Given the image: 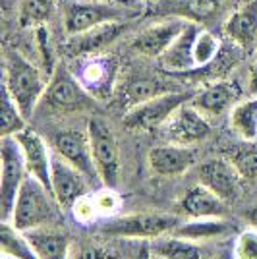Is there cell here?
<instances>
[{
	"mask_svg": "<svg viewBox=\"0 0 257 259\" xmlns=\"http://www.w3.org/2000/svg\"><path fill=\"white\" fill-rule=\"evenodd\" d=\"M225 35L244 53L257 51V0H247L225 22Z\"/></svg>",
	"mask_w": 257,
	"mask_h": 259,
	"instance_id": "cell-19",
	"label": "cell"
},
{
	"mask_svg": "<svg viewBox=\"0 0 257 259\" xmlns=\"http://www.w3.org/2000/svg\"><path fill=\"white\" fill-rule=\"evenodd\" d=\"M247 93L249 95H257V60L249 68V74H247Z\"/></svg>",
	"mask_w": 257,
	"mask_h": 259,
	"instance_id": "cell-38",
	"label": "cell"
},
{
	"mask_svg": "<svg viewBox=\"0 0 257 259\" xmlns=\"http://www.w3.org/2000/svg\"><path fill=\"white\" fill-rule=\"evenodd\" d=\"M193 93H186V91H168L157 97L143 101L136 107L128 108V112L124 114V126L132 132H151L155 128L164 126L170 116L178 110V108L190 103Z\"/></svg>",
	"mask_w": 257,
	"mask_h": 259,
	"instance_id": "cell-6",
	"label": "cell"
},
{
	"mask_svg": "<svg viewBox=\"0 0 257 259\" xmlns=\"http://www.w3.org/2000/svg\"><path fill=\"white\" fill-rule=\"evenodd\" d=\"M72 215L77 223H81V225H89V223H93L99 215V209H97V203H95V195L93 194H87L83 197H79L77 201L74 203L72 207Z\"/></svg>",
	"mask_w": 257,
	"mask_h": 259,
	"instance_id": "cell-34",
	"label": "cell"
},
{
	"mask_svg": "<svg viewBox=\"0 0 257 259\" xmlns=\"http://www.w3.org/2000/svg\"><path fill=\"white\" fill-rule=\"evenodd\" d=\"M228 159L236 166V170L242 174L244 180L257 178V143L246 141V145L236 147L228 153Z\"/></svg>",
	"mask_w": 257,
	"mask_h": 259,
	"instance_id": "cell-31",
	"label": "cell"
},
{
	"mask_svg": "<svg viewBox=\"0 0 257 259\" xmlns=\"http://www.w3.org/2000/svg\"><path fill=\"white\" fill-rule=\"evenodd\" d=\"M54 8H56V0H22L18 12L20 25L31 29L47 25L53 18Z\"/></svg>",
	"mask_w": 257,
	"mask_h": 259,
	"instance_id": "cell-29",
	"label": "cell"
},
{
	"mask_svg": "<svg viewBox=\"0 0 257 259\" xmlns=\"http://www.w3.org/2000/svg\"><path fill=\"white\" fill-rule=\"evenodd\" d=\"M25 116L12 99L10 91L2 85V138L4 136H16L25 130Z\"/></svg>",
	"mask_w": 257,
	"mask_h": 259,
	"instance_id": "cell-30",
	"label": "cell"
},
{
	"mask_svg": "<svg viewBox=\"0 0 257 259\" xmlns=\"http://www.w3.org/2000/svg\"><path fill=\"white\" fill-rule=\"evenodd\" d=\"M16 140L20 141V147L23 151V159H25V166L29 176L37 178L43 184L47 190L53 192V155L49 145L45 143V140L31 128L22 130L20 134H16Z\"/></svg>",
	"mask_w": 257,
	"mask_h": 259,
	"instance_id": "cell-16",
	"label": "cell"
},
{
	"mask_svg": "<svg viewBox=\"0 0 257 259\" xmlns=\"http://www.w3.org/2000/svg\"><path fill=\"white\" fill-rule=\"evenodd\" d=\"M232 255L234 259H257V230L247 228L238 234Z\"/></svg>",
	"mask_w": 257,
	"mask_h": 259,
	"instance_id": "cell-33",
	"label": "cell"
},
{
	"mask_svg": "<svg viewBox=\"0 0 257 259\" xmlns=\"http://www.w3.org/2000/svg\"><path fill=\"white\" fill-rule=\"evenodd\" d=\"M25 236L29 238L39 259H70L72 242H70V236L62 230L49 225V227L27 230Z\"/></svg>",
	"mask_w": 257,
	"mask_h": 259,
	"instance_id": "cell-22",
	"label": "cell"
},
{
	"mask_svg": "<svg viewBox=\"0 0 257 259\" xmlns=\"http://www.w3.org/2000/svg\"><path fill=\"white\" fill-rule=\"evenodd\" d=\"M232 230L226 219H190L188 223H180L174 234L188 238L192 242H203V240H215L223 238Z\"/></svg>",
	"mask_w": 257,
	"mask_h": 259,
	"instance_id": "cell-23",
	"label": "cell"
},
{
	"mask_svg": "<svg viewBox=\"0 0 257 259\" xmlns=\"http://www.w3.org/2000/svg\"><path fill=\"white\" fill-rule=\"evenodd\" d=\"M197 161V151L188 145L168 143V145H157L147 155L149 168L159 176L172 178L180 176L186 170H190Z\"/></svg>",
	"mask_w": 257,
	"mask_h": 259,
	"instance_id": "cell-18",
	"label": "cell"
},
{
	"mask_svg": "<svg viewBox=\"0 0 257 259\" xmlns=\"http://www.w3.org/2000/svg\"><path fill=\"white\" fill-rule=\"evenodd\" d=\"M130 259H153V253H151V246L147 244V240H141V244L138 248L132 251Z\"/></svg>",
	"mask_w": 257,
	"mask_h": 259,
	"instance_id": "cell-37",
	"label": "cell"
},
{
	"mask_svg": "<svg viewBox=\"0 0 257 259\" xmlns=\"http://www.w3.org/2000/svg\"><path fill=\"white\" fill-rule=\"evenodd\" d=\"M178 207L182 213L190 219H226L230 209L225 199H221L217 194H213L203 184L192 186L182 195Z\"/></svg>",
	"mask_w": 257,
	"mask_h": 259,
	"instance_id": "cell-21",
	"label": "cell"
},
{
	"mask_svg": "<svg viewBox=\"0 0 257 259\" xmlns=\"http://www.w3.org/2000/svg\"><path fill=\"white\" fill-rule=\"evenodd\" d=\"M95 195V203L101 217H112L120 209V195L116 194L114 188L105 186L103 190H99Z\"/></svg>",
	"mask_w": 257,
	"mask_h": 259,
	"instance_id": "cell-35",
	"label": "cell"
},
{
	"mask_svg": "<svg viewBox=\"0 0 257 259\" xmlns=\"http://www.w3.org/2000/svg\"><path fill=\"white\" fill-rule=\"evenodd\" d=\"M70 259H116L107 248L99 244H75L72 246Z\"/></svg>",
	"mask_w": 257,
	"mask_h": 259,
	"instance_id": "cell-36",
	"label": "cell"
},
{
	"mask_svg": "<svg viewBox=\"0 0 257 259\" xmlns=\"http://www.w3.org/2000/svg\"><path fill=\"white\" fill-rule=\"evenodd\" d=\"M230 128L244 141H257V95L238 101L230 110Z\"/></svg>",
	"mask_w": 257,
	"mask_h": 259,
	"instance_id": "cell-26",
	"label": "cell"
},
{
	"mask_svg": "<svg viewBox=\"0 0 257 259\" xmlns=\"http://www.w3.org/2000/svg\"><path fill=\"white\" fill-rule=\"evenodd\" d=\"M186 23H188V20L178 18V16L170 18V20H164V22L153 23L136 35V39L132 41V49L140 56L159 60L172 45V41L180 35Z\"/></svg>",
	"mask_w": 257,
	"mask_h": 259,
	"instance_id": "cell-15",
	"label": "cell"
},
{
	"mask_svg": "<svg viewBox=\"0 0 257 259\" xmlns=\"http://www.w3.org/2000/svg\"><path fill=\"white\" fill-rule=\"evenodd\" d=\"M62 25L68 35H77L108 22H122L126 10L114 0H60Z\"/></svg>",
	"mask_w": 257,
	"mask_h": 259,
	"instance_id": "cell-4",
	"label": "cell"
},
{
	"mask_svg": "<svg viewBox=\"0 0 257 259\" xmlns=\"http://www.w3.org/2000/svg\"><path fill=\"white\" fill-rule=\"evenodd\" d=\"M51 180H53L54 199H56L58 207L66 209V211H72L75 201L89 194V186L93 184L81 170H77L75 166H72L58 155H53Z\"/></svg>",
	"mask_w": 257,
	"mask_h": 259,
	"instance_id": "cell-12",
	"label": "cell"
},
{
	"mask_svg": "<svg viewBox=\"0 0 257 259\" xmlns=\"http://www.w3.org/2000/svg\"><path fill=\"white\" fill-rule=\"evenodd\" d=\"M225 0H170V12L190 22H205L221 10Z\"/></svg>",
	"mask_w": 257,
	"mask_h": 259,
	"instance_id": "cell-28",
	"label": "cell"
},
{
	"mask_svg": "<svg viewBox=\"0 0 257 259\" xmlns=\"http://www.w3.org/2000/svg\"><path fill=\"white\" fill-rule=\"evenodd\" d=\"M0 159H2V174H0V215L2 221H10L20 188L29 176L23 151L16 136H4L0 140Z\"/></svg>",
	"mask_w": 257,
	"mask_h": 259,
	"instance_id": "cell-5",
	"label": "cell"
},
{
	"mask_svg": "<svg viewBox=\"0 0 257 259\" xmlns=\"http://www.w3.org/2000/svg\"><path fill=\"white\" fill-rule=\"evenodd\" d=\"M178 225L180 219L168 213H132L108 219L101 225V232L126 240H155L164 234H172Z\"/></svg>",
	"mask_w": 257,
	"mask_h": 259,
	"instance_id": "cell-3",
	"label": "cell"
},
{
	"mask_svg": "<svg viewBox=\"0 0 257 259\" xmlns=\"http://www.w3.org/2000/svg\"><path fill=\"white\" fill-rule=\"evenodd\" d=\"M2 259H16V257H10V255H2Z\"/></svg>",
	"mask_w": 257,
	"mask_h": 259,
	"instance_id": "cell-40",
	"label": "cell"
},
{
	"mask_svg": "<svg viewBox=\"0 0 257 259\" xmlns=\"http://www.w3.org/2000/svg\"><path fill=\"white\" fill-rule=\"evenodd\" d=\"M0 244H2V255H10L16 259H39L25 232L18 230L8 221H2Z\"/></svg>",
	"mask_w": 257,
	"mask_h": 259,
	"instance_id": "cell-27",
	"label": "cell"
},
{
	"mask_svg": "<svg viewBox=\"0 0 257 259\" xmlns=\"http://www.w3.org/2000/svg\"><path fill=\"white\" fill-rule=\"evenodd\" d=\"M75 77L95 101H107L114 93V87H116V58L108 54L83 56V60L79 62V68L75 72Z\"/></svg>",
	"mask_w": 257,
	"mask_h": 259,
	"instance_id": "cell-9",
	"label": "cell"
},
{
	"mask_svg": "<svg viewBox=\"0 0 257 259\" xmlns=\"http://www.w3.org/2000/svg\"><path fill=\"white\" fill-rule=\"evenodd\" d=\"M246 221L249 223V227L253 228V230H257V205L251 207L246 213Z\"/></svg>",
	"mask_w": 257,
	"mask_h": 259,
	"instance_id": "cell-39",
	"label": "cell"
},
{
	"mask_svg": "<svg viewBox=\"0 0 257 259\" xmlns=\"http://www.w3.org/2000/svg\"><path fill=\"white\" fill-rule=\"evenodd\" d=\"M242 97V87L236 83L234 79H215L209 81L203 89L193 93L192 103L199 112H203L207 118L211 116H221L226 110H232L236 103Z\"/></svg>",
	"mask_w": 257,
	"mask_h": 259,
	"instance_id": "cell-14",
	"label": "cell"
},
{
	"mask_svg": "<svg viewBox=\"0 0 257 259\" xmlns=\"http://www.w3.org/2000/svg\"><path fill=\"white\" fill-rule=\"evenodd\" d=\"M219 259H234V255H232V257H226L225 255V257H219Z\"/></svg>",
	"mask_w": 257,
	"mask_h": 259,
	"instance_id": "cell-42",
	"label": "cell"
},
{
	"mask_svg": "<svg viewBox=\"0 0 257 259\" xmlns=\"http://www.w3.org/2000/svg\"><path fill=\"white\" fill-rule=\"evenodd\" d=\"M164 134L170 143L193 147L195 143L209 138L211 124L203 112H199L192 103H186L164 124Z\"/></svg>",
	"mask_w": 257,
	"mask_h": 259,
	"instance_id": "cell-13",
	"label": "cell"
},
{
	"mask_svg": "<svg viewBox=\"0 0 257 259\" xmlns=\"http://www.w3.org/2000/svg\"><path fill=\"white\" fill-rule=\"evenodd\" d=\"M54 151L58 157H62L72 166L85 174L93 184H103L101 176L97 172L95 161H93V151H91V141L87 130H64L56 134L53 140Z\"/></svg>",
	"mask_w": 257,
	"mask_h": 259,
	"instance_id": "cell-10",
	"label": "cell"
},
{
	"mask_svg": "<svg viewBox=\"0 0 257 259\" xmlns=\"http://www.w3.org/2000/svg\"><path fill=\"white\" fill-rule=\"evenodd\" d=\"M49 79V74H45L43 70L29 62L20 51L10 49L6 53L2 85L10 91L12 99L16 101L25 118H29L37 105L43 101Z\"/></svg>",
	"mask_w": 257,
	"mask_h": 259,
	"instance_id": "cell-1",
	"label": "cell"
},
{
	"mask_svg": "<svg viewBox=\"0 0 257 259\" xmlns=\"http://www.w3.org/2000/svg\"><path fill=\"white\" fill-rule=\"evenodd\" d=\"M43 101L47 107L60 112V114H72L81 112L93 107L95 99L85 91V87L79 83L75 74L68 72L66 68H56L54 74L49 79V87Z\"/></svg>",
	"mask_w": 257,
	"mask_h": 259,
	"instance_id": "cell-8",
	"label": "cell"
},
{
	"mask_svg": "<svg viewBox=\"0 0 257 259\" xmlns=\"http://www.w3.org/2000/svg\"><path fill=\"white\" fill-rule=\"evenodd\" d=\"M136 2H140V0H136Z\"/></svg>",
	"mask_w": 257,
	"mask_h": 259,
	"instance_id": "cell-43",
	"label": "cell"
},
{
	"mask_svg": "<svg viewBox=\"0 0 257 259\" xmlns=\"http://www.w3.org/2000/svg\"><path fill=\"white\" fill-rule=\"evenodd\" d=\"M56 199L51 190H47L37 178L27 176L20 188L16 205L8 223L22 232L39 227H49L56 219ZM60 209V207H58Z\"/></svg>",
	"mask_w": 257,
	"mask_h": 259,
	"instance_id": "cell-2",
	"label": "cell"
},
{
	"mask_svg": "<svg viewBox=\"0 0 257 259\" xmlns=\"http://www.w3.org/2000/svg\"><path fill=\"white\" fill-rule=\"evenodd\" d=\"M199 184L209 188L213 194H217L226 203L236 201L242 194V174L236 170V166L230 159H209L199 164L197 168Z\"/></svg>",
	"mask_w": 257,
	"mask_h": 259,
	"instance_id": "cell-11",
	"label": "cell"
},
{
	"mask_svg": "<svg viewBox=\"0 0 257 259\" xmlns=\"http://www.w3.org/2000/svg\"><path fill=\"white\" fill-rule=\"evenodd\" d=\"M87 134H89L93 161H95L97 172L101 176V182L108 188H116L120 184L122 164H120L116 136L110 124L101 116H93L87 122Z\"/></svg>",
	"mask_w": 257,
	"mask_h": 259,
	"instance_id": "cell-7",
	"label": "cell"
},
{
	"mask_svg": "<svg viewBox=\"0 0 257 259\" xmlns=\"http://www.w3.org/2000/svg\"><path fill=\"white\" fill-rule=\"evenodd\" d=\"M151 251L153 255H159L162 259H201V253H203L197 242L178 236L174 232L170 236L164 234L161 238H155Z\"/></svg>",
	"mask_w": 257,
	"mask_h": 259,
	"instance_id": "cell-25",
	"label": "cell"
},
{
	"mask_svg": "<svg viewBox=\"0 0 257 259\" xmlns=\"http://www.w3.org/2000/svg\"><path fill=\"white\" fill-rule=\"evenodd\" d=\"M219 54H221V41H219V37H215L211 31L201 29L199 35H197L195 47H193V56H195V64H197L195 70L205 68L211 62H215Z\"/></svg>",
	"mask_w": 257,
	"mask_h": 259,
	"instance_id": "cell-32",
	"label": "cell"
},
{
	"mask_svg": "<svg viewBox=\"0 0 257 259\" xmlns=\"http://www.w3.org/2000/svg\"><path fill=\"white\" fill-rule=\"evenodd\" d=\"M126 29V25L122 22H108L103 25L91 27L83 33L70 35L68 39V51L72 56H91V54H101L108 45H112L122 31Z\"/></svg>",
	"mask_w": 257,
	"mask_h": 259,
	"instance_id": "cell-20",
	"label": "cell"
},
{
	"mask_svg": "<svg viewBox=\"0 0 257 259\" xmlns=\"http://www.w3.org/2000/svg\"><path fill=\"white\" fill-rule=\"evenodd\" d=\"M153 253V251H151ZM153 259H162V257H159V255H153Z\"/></svg>",
	"mask_w": 257,
	"mask_h": 259,
	"instance_id": "cell-41",
	"label": "cell"
},
{
	"mask_svg": "<svg viewBox=\"0 0 257 259\" xmlns=\"http://www.w3.org/2000/svg\"><path fill=\"white\" fill-rule=\"evenodd\" d=\"M199 31H201L199 23L188 20L180 35L172 41V45L166 49V53L159 58L162 70H166L170 74H188V72H193L197 68L195 56H193V47H195Z\"/></svg>",
	"mask_w": 257,
	"mask_h": 259,
	"instance_id": "cell-17",
	"label": "cell"
},
{
	"mask_svg": "<svg viewBox=\"0 0 257 259\" xmlns=\"http://www.w3.org/2000/svg\"><path fill=\"white\" fill-rule=\"evenodd\" d=\"M168 91H176V89L159 77H134V79L126 81V85H124L122 103L128 108H132L143 101H149V99L168 93Z\"/></svg>",
	"mask_w": 257,
	"mask_h": 259,
	"instance_id": "cell-24",
	"label": "cell"
}]
</instances>
